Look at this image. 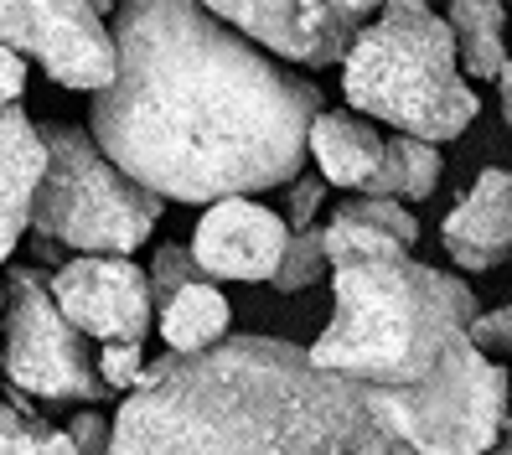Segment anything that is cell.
<instances>
[{
    "label": "cell",
    "mask_w": 512,
    "mask_h": 455,
    "mask_svg": "<svg viewBox=\"0 0 512 455\" xmlns=\"http://www.w3.org/2000/svg\"><path fill=\"white\" fill-rule=\"evenodd\" d=\"M119 78L94 99V140L140 187L218 207L295 187L321 88L238 37L207 6L130 0L114 11Z\"/></svg>",
    "instance_id": "1"
},
{
    "label": "cell",
    "mask_w": 512,
    "mask_h": 455,
    "mask_svg": "<svg viewBox=\"0 0 512 455\" xmlns=\"http://www.w3.org/2000/svg\"><path fill=\"white\" fill-rule=\"evenodd\" d=\"M114 455H414L352 378L306 347L228 337L202 357H156L114 414Z\"/></svg>",
    "instance_id": "2"
},
{
    "label": "cell",
    "mask_w": 512,
    "mask_h": 455,
    "mask_svg": "<svg viewBox=\"0 0 512 455\" xmlns=\"http://www.w3.org/2000/svg\"><path fill=\"white\" fill-rule=\"evenodd\" d=\"M326 259L337 311L306 352L321 373L352 378L368 393L414 388L419 378H430L450 342L481 321L476 295L456 275L419 264L388 233L331 223Z\"/></svg>",
    "instance_id": "3"
},
{
    "label": "cell",
    "mask_w": 512,
    "mask_h": 455,
    "mask_svg": "<svg viewBox=\"0 0 512 455\" xmlns=\"http://www.w3.org/2000/svg\"><path fill=\"white\" fill-rule=\"evenodd\" d=\"M342 94L352 109L425 145L456 140L476 119V88L466 83L456 32L414 0H394L368 21L342 63Z\"/></svg>",
    "instance_id": "4"
},
{
    "label": "cell",
    "mask_w": 512,
    "mask_h": 455,
    "mask_svg": "<svg viewBox=\"0 0 512 455\" xmlns=\"http://www.w3.org/2000/svg\"><path fill=\"white\" fill-rule=\"evenodd\" d=\"M47 181L37 192L32 228L42 254L83 249L130 259L161 223V197L109 161V150L78 125H47Z\"/></svg>",
    "instance_id": "5"
},
{
    "label": "cell",
    "mask_w": 512,
    "mask_h": 455,
    "mask_svg": "<svg viewBox=\"0 0 512 455\" xmlns=\"http://www.w3.org/2000/svg\"><path fill=\"white\" fill-rule=\"evenodd\" d=\"M368 404L414 455H492L512 419L507 373L476 347L471 331L450 342L430 378H419L414 388L368 393Z\"/></svg>",
    "instance_id": "6"
},
{
    "label": "cell",
    "mask_w": 512,
    "mask_h": 455,
    "mask_svg": "<svg viewBox=\"0 0 512 455\" xmlns=\"http://www.w3.org/2000/svg\"><path fill=\"white\" fill-rule=\"evenodd\" d=\"M6 378L37 399H109L83 331L57 311L47 275L32 264H11L6 275Z\"/></svg>",
    "instance_id": "7"
},
{
    "label": "cell",
    "mask_w": 512,
    "mask_h": 455,
    "mask_svg": "<svg viewBox=\"0 0 512 455\" xmlns=\"http://www.w3.org/2000/svg\"><path fill=\"white\" fill-rule=\"evenodd\" d=\"M0 37L11 52L37 57L42 73L63 88L109 94L119 78V42L88 0H11L0 6Z\"/></svg>",
    "instance_id": "8"
},
{
    "label": "cell",
    "mask_w": 512,
    "mask_h": 455,
    "mask_svg": "<svg viewBox=\"0 0 512 455\" xmlns=\"http://www.w3.org/2000/svg\"><path fill=\"white\" fill-rule=\"evenodd\" d=\"M213 16L228 21L238 37L290 57V63L326 68V63H347L357 37L368 32L373 6L368 0H269V6L228 0V6H213Z\"/></svg>",
    "instance_id": "9"
},
{
    "label": "cell",
    "mask_w": 512,
    "mask_h": 455,
    "mask_svg": "<svg viewBox=\"0 0 512 455\" xmlns=\"http://www.w3.org/2000/svg\"><path fill=\"white\" fill-rule=\"evenodd\" d=\"M52 300L83 337L94 342H145L156 326V290L150 275L130 259H104V254H78L52 269Z\"/></svg>",
    "instance_id": "10"
},
{
    "label": "cell",
    "mask_w": 512,
    "mask_h": 455,
    "mask_svg": "<svg viewBox=\"0 0 512 455\" xmlns=\"http://www.w3.org/2000/svg\"><path fill=\"white\" fill-rule=\"evenodd\" d=\"M285 254H290V223L249 197H228L207 207V218L197 223L192 238V259L202 280H244V285L275 280Z\"/></svg>",
    "instance_id": "11"
},
{
    "label": "cell",
    "mask_w": 512,
    "mask_h": 455,
    "mask_svg": "<svg viewBox=\"0 0 512 455\" xmlns=\"http://www.w3.org/2000/svg\"><path fill=\"white\" fill-rule=\"evenodd\" d=\"M440 244H445L450 264L471 269V275L497 269L512 254V171L487 166L471 181L466 197L445 212Z\"/></svg>",
    "instance_id": "12"
},
{
    "label": "cell",
    "mask_w": 512,
    "mask_h": 455,
    "mask_svg": "<svg viewBox=\"0 0 512 455\" xmlns=\"http://www.w3.org/2000/svg\"><path fill=\"white\" fill-rule=\"evenodd\" d=\"M47 181V135L11 104L0 114V249L21 244V228H32L37 192Z\"/></svg>",
    "instance_id": "13"
},
{
    "label": "cell",
    "mask_w": 512,
    "mask_h": 455,
    "mask_svg": "<svg viewBox=\"0 0 512 455\" xmlns=\"http://www.w3.org/2000/svg\"><path fill=\"white\" fill-rule=\"evenodd\" d=\"M311 150H316V166L326 176V187L373 197L383 161H388V140L368 125V119H357L352 109H326L311 130Z\"/></svg>",
    "instance_id": "14"
},
{
    "label": "cell",
    "mask_w": 512,
    "mask_h": 455,
    "mask_svg": "<svg viewBox=\"0 0 512 455\" xmlns=\"http://www.w3.org/2000/svg\"><path fill=\"white\" fill-rule=\"evenodd\" d=\"M156 326L176 357H202L228 342V295L213 280H192L156 311Z\"/></svg>",
    "instance_id": "15"
},
{
    "label": "cell",
    "mask_w": 512,
    "mask_h": 455,
    "mask_svg": "<svg viewBox=\"0 0 512 455\" xmlns=\"http://www.w3.org/2000/svg\"><path fill=\"white\" fill-rule=\"evenodd\" d=\"M502 26H507V11L497 0H456L450 6V32H456V47H461V68L466 78H502L507 73V42H502Z\"/></svg>",
    "instance_id": "16"
},
{
    "label": "cell",
    "mask_w": 512,
    "mask_h": 455,
    "mask_svg": "<svg viewBox=\"0 0 512 455\" xmlns=\"http://www.w3.org/2000/svg\"><path fill=\"white\" fill-rule=\"evenodd\" d=\"M440 187V150L414 140V135H388V161L373 197H394V202H419Z\"/></svg>",
    "instance_id": "17"
},
{
    "label": "cell",
    "mask_w": 512,
    "mask_h": 455,
    "mask_svg": "<svg viewBox=\"0 0 512 455\" xmlns=\"http://www.w3.org/2000/svg\"><path fill=\"white\" fill-rule=\"evenodd\" d=\"M0 455H83L73 430H57L42 414L26 409L21 388L6 393V414H0Z\"/></svg>",
    "instance_id": "18"
},
{
    "label": "cell",
    "mask_w": 512,
    "mask_h": 455,
    "mask_svg": "<svg viewBox=\"0 0 512 455\" xmlns=\"http://www.w3.org/2000/svg\"><path fill=\"white\" fill-rule=\"evenodd\" d=\"M331 223H352V228H373V233H388V238H399V244L409 249L414 238H419V223H414V212L394 197H352L337 207V218Z\"/></svg>",
    "instance_id": "19"
},
{
    "label": "cell",
    "mask_w": 512,
    "mask_h": 455,
    "mask_svg": "<svg viewBox=\"0 0 512 455\" xmlns=\"http://www.w3.org/2000/svg\"><path fill=\"white\" fill-rule=\"evenodd\" d=\"M326 228H311V233H290V254L280 264V275H275V290H306L321 280V269H326Z\"/></svg>",
    "instance_id": "20"
},
{
    "label": "cell",
    "mask_w": 512,
    "mask_h": 455,
    "mask_svg": "<svg viewBox=\"0 0 512 455\" xmlns=\"http://www.w3.org/2000/svg\"><path fill=\"white\" fill-rule=\"evenodd\" d=\"M192 280H202V269H197L192 249H182V244H161L156 259H150V290H156V311H161L182 285H192Z\"/></svg>",
    "instance_id": "21"
},
{
    "label": "cell",
    "mask_w": 512,
    "mask_h": 455,
    "mask_svg": "<svg viewBox=\"0 0 512 455\" xmlns=\"http://www.w3.org/2000/svg\"><path fill=\"white\" fill-rule=\"evenodd\" d=\"M145 347L140 342H109L99 352V378L109 383V393H125V388H140L145 383Z\"/></svg>",
    "instance_id": "22"
},
{
    "label": "cell",
    "mask_w": 512,
    "mask_h": 455,
    "mask_svg": "<svg viewBox=\"0 0 512 455\" xmlns=\"http://www.w3.org/2000/svg\"><path fill=\"white\" fill-rule=\"evenodd\" d=\"M321 202H326V176H321V171H316V176H300L295 187H290V202H285V223H290V233H311Z\"/></svg>",
    "instance_id": "23"
},
{
    "label": "cell",
    "mask_w": 512,
    "mask_h": 455,
    "mask_svg": "<svg viewBox=\"0 0 512 455\" xmlns=\"http://www.w3.org/2000/svg\"><path fill=\"white\" fill-rule=\"evenodd\" d=\"M471 337L481 352H512V300L497 311H481V321L471 326Z\"/></svg>",
    "instance_id": "24"
},
{
    "label": "cell",
    "mask_w": 512,
    "mask_h": 455,
    "mask_svg": "<svg viewBox=\"0 0 512 455\" xmlns=\"http://www.w3.org/2000/svg\"><path fill=\"white\" fill-rule=\"evenodd\" d=\"M68 430H73L83 455H114V424H104L99 414H78Z\"/></svg>",
    "instance_id": "25"
},
{
    "label": "cell",
    "mask_w": 512,
    "mask_h": 455,
    "mask_svg": "<svg viewBox=\"0 0 512 455\" xmlns=\"http://www.w3.org/2000/svg\"><path fill=\"white\" fill-rule=\"evenodd\" d=\"M21 88H26V63H21V52H0V94H6V109L21 104Z\"/></svg>",
    "instance_id": "26"
},
{
    "label": "cell",
    "mask_w": 512,
    "mask_h": 455,
    "mask_svg": "<svg viewBox=\"0 0 512 455\" xmlns=\"http://www.w3.org/2000/svg\"><path fill=\"white\" fill-rule=\"evenodd\" d=\"M497 94H502V119H507V135H512V63H507V73L497 78Z\"/></svg>",
    "instance_id": "27"
},
{
    "label": "cell",
    "mask_w": 512,
    "mask_h": 455,
    "mask_svg": "<svg viewBox=\"0 0 512 455\" xmlns=\"http://www.w3.org/2000/svg\"><path fill=\"white\" fill-rule=\"evenodd\" d=\"M492 455H512V419H507V435H502V445H497Z\"/></svg>",
    "instance_id": "28"
}]
</instances>
